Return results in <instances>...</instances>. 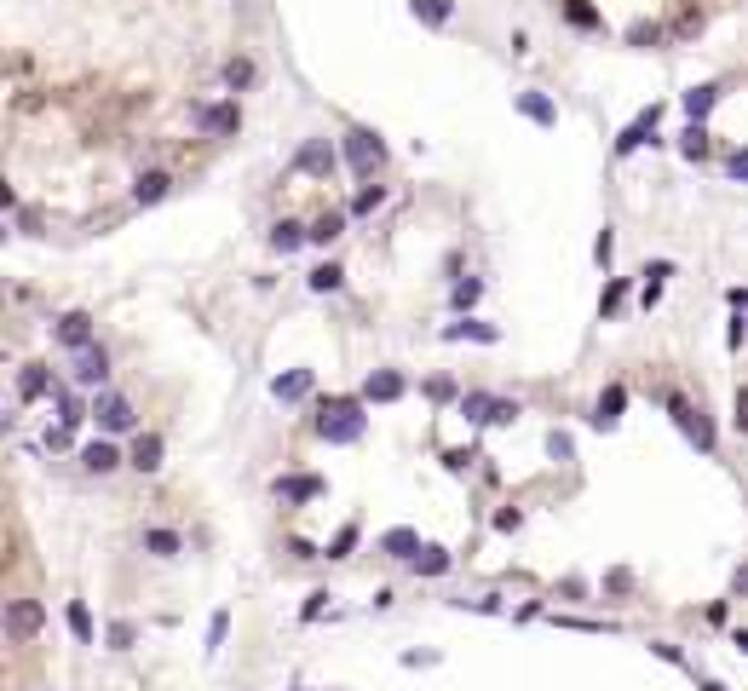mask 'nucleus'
Instances as JSON below:
<instances>
[{"mask_svg": "<svg viewBox=\"0 0 748 691\" xmlns=\"http://www.w3.org/2000/svg\"><path fill=\"white\" fill-rule=\"evenodd\" d=\"M363 427H369V415H363L358 398H334V404L317 415V438L323 444H358Z\"/></svg>", "mask_w": 748, "mask_h": 691, "instance_id": "f257e3e1", "label": "nucleus"}, {"mask_svg": "<svg viewBox=\"0 0 748 691\" xmlns=\"http://www.w3.org/2000/svg\"><path fill=\"white\" fill-rule=\"evenodd\" d=\"M196 127L207 133V139H230V133L242 127V110H237V99H225V104H196Z\"/></svg>", "mask_w": 748, "mask_h": 691, "instance_id": "f03ea898", "label": "nucleus"}, {"mask_svg": "<svg viewBox=\"0 0 748 691\" xmlns=\"http://www.w3.org/2000/svg\"><path fill=\"white\" fill-rule=\"evenodd\" d=\"M346 162H351V167H358V173H363V179H369V173H374V167H380V162H386V144H380V139H374V133H369V127H351V133H346Z\"/></svg>", "mask_w": 748, "mask_h": 691, "instance_id": "7ed1b4c3", "label": "nucleus"}, {"mask_svg": "<svg viewBox=\"0 0 748 691\" xmlns=\"http://www.w3.org/2000/svg\"><path fill=\"white\" fill-rule=\"evenodd\" d=\"M92 421L104 432H133V421H139V415H133V404L121 392H98L92 398Z\"/></svg>", "mask_w": 748, "mask_h": 691, "instance_id": "20e7f679", "label": "nucleus"}, {"mask_svg": "<svg viewBox=\"0 0 748 691\" xmlns=\"http://www.w3.org/2000/svg\"><path fill=\"white\" fill-rule=\"evenodd\" d=\"M668 409H673V421L685 427V438H691L696 450H714V421H708L703 409H691L685 398H668Z\"/></svg>", "mask_w": 748, "mask_h": 691, "instance_id": "39448f33", "label": "nucleus"}, {"mask_svg": "<svg viewBox=\"0 0 748 691\" xmlns=\"http://www.w3.org/2000/svg\"><path fill=\"white\" fill-rule=\"evenodd\" d=\"M52 341L69 346V351H87L92 346V317H87V311H64V317L52 323Z\"/></svg>", "mask_w": 748, "mask_h": 691, "instance_id": "423d86ee", "label": "nucleus"}, {"mask_svg": "<svg viewBox=\"0 0 748 691\" xmlns=\"http://www.w3.org/2000/svg\"><path fill=\"white\" fill-rule=\"evenodd\" d=\"M403 392H409V381H403L398 369H374L369 381H363V404H398Z\"/></svg>", "mask_w": 748, "mask_h": 691, "instance_id": "0eeeda50", "label": "nucleus"}, {"mask_svg": "<svg viewBox=\"0 0 748 691\" xmlns=\"http://www.w3.org/2000/svg\"><path fill=\"white\" fill-rule=\"evenodd\" d=\"M41 623H46V611L35 599H12L6 605V628H12V639H35L41 634Z\"/></svg>", "mask_w": 748, "mask_h": 691, "instance_id": "6e6552de", "label": "nucleus"}, {"mask_svg": "<svg viewBox=\"0 0 748 691\" xmlns=\"http://www.w3.org/2000/svg\"><path fill=\"white\" fill-rule=\"evenodd\" d=\"M294 167H300V173L328 179V173H334V144H328V139H305L300 156H294Z\"/></svg>", "mask_w": 748, "mask_h": 691, "instance_id": "1a4fd4ad", "label": "nucleus"}, {"mask_svg": "<svg viewBox=\"0 0 748 691\" xmlns=\"http://www.w3.org/2000/svg\"><path fill=\"white\" fill-rule=\"evenodd\" d=\"M76 381H81V386H104V381H109V351H104V346L76 351Z\"/></svg>", "mask_w": 748, "mask_h": 691, "instance_id": "9d476101", "label": "nucleus"}, {"mask_svg": "<svg viewBox=\"0 0 748 691\" xmlns=\"http://www.w3.org/2000/svg\"><path fill=\"white\" fill-rule=\"evenodd\" d=\"M622 409H628V386H605V392H599V404H593V427L610 432V427L622 421Z\"/></svg>", "mask_w": 748, "mask_h": 691, "instance_id": "9b49d317", "label": "nucleus"}, {"mask_svg": "<svg viewBox=\"0 0 748 691\" xmlns=\"http://www.w3.org/2000/svg\"><path fill=\"white\" fill-rule=\"evenodd\" d=\"M656 116H662V110L651 104V110H639V121H633V127H622V139H616V156H633L645 139H656Z\"/></svg>", "mask_w": 748, "mask_h": 691, "instance_id": "f8f14e48", "label": "nucleus"}, {"mask_svg": "<svg viewBox=\"0 0 748 691\" xmlns=\"http://www.w3.org/2000/svg\"><path fill=\"white\" fill-rule=\"evenodd\" d=\"M127 467H139V472H162V432H139V438H133Z\"/></svg>", "mask_w": 748, "mask_h": 691, "instance_id": "ddd939ff", "label": "nucleus"}, {"mask_svg": "<svg viewBox=\"0 0 748 691\" xmlns=\"http://www.w3.org/2000/svg\"><path fill=\"white\" fill-rule=\"evenodd\" d=\"M311 386H317L311 369H288V374H277V381H271V392L282 398V404H300V398H311Z\"/></svg>", "mask_w": 748, "mask_h": 691, "instance_id": "4468645a", "label": "nucleus"}, {"mask_svg": "<svg viewBox=\"0 0 748 691\" xmlns=\"http://www.w3.org/2000/svg\"><path fill=\"white\" fill-rule=\"evenodd\" d=\"M512 104H519V116H530L535 127H559V104L547 99V92H519Z\"/></svg>", "mask_w": 748, "mask_h": 691, "instance_id": "2eb2a0df", "label": "nucleus"}, {"mask_svg": "<svg viewBox=\"0 0 748 691\" xmlns=\"http://www.w3.org/2000/svg\"><path fill=\"white\" fill-rule=\"evenodd\" d=\"M444 341H484V346H495V341H501V329H495V323L467 317V323H449V329H444Z\"/></svg>", "mask_w": 748, "mask_h": 691, "instance_id": "dca6fc26", "label": "nucleus"}, {"mask_svg": "<svg viewBox=\"0 0 748 691\" xmlns=\"http://www.w3.org/2000/svg\"><path fill=\"white\" fill-rule=\"evenodd\" d=\"M380 553H391V559H409V565H414L421 536H414V530H386V536H380Z\"/></svg>", "mask_w": 748, "mask_h": 691, "instance_id": "f3484780", "label": "nucleus"}, {"mask_svg": "<svg viewBox=\"0 0 748 691\" xmlns=\"http://www.w3.org/2000/svg\"><path fill=\"white\" fill-rule=\"evenodd\" d=\"M81 467H87V472H116V467H121V450L98 438V444H87V450H81Z\"/></svg>", "mask_w": 748, "mask_h": 691, "instance_id": "a211bd4d", "label": "nucleus"}, {"mask_svg": "<svg viewBox=\"0 0 748 691\" xmlns=\"http://www.w3.org/2000/svg\"><path fill=\"white\" fill-rule=\"evenodd\" d=\"M167 185H173L167 173H139V179H133V202H139V208H150V202L167 197Z\"/></svg>", "mask_w": 748, "mask_h": 691, "instance_id": "6ab92c4d", "label": "nucleus"}, {"mask_svg": "<svg viewBox=\"0 0 748 691\" xmlns=\"http://www.w3.org/2000/svg\"><path fill=\"white\" fill-rule=\"evenodd\" d=\"M46 392H52V374H46L41 363H23V374H18V398H29V404H35V398H46Z\"/></svg>", "mask_w": 748, "mask_h": 691, "instance_id": "aec40b11", "label": "nucleus"}, {"mask_svg": "<svg viewBox=\"0 0 748 691\" xmlns=\"http://www.w3.org/2000/svg\"><path fill=\"white\" fill-rule=\"evenodd\" d=\"M305 242H311V230H305V225H294V220L271 225V248L277 253H294V248H305Z\"/></svg>", "mask_w": 748, "mask_h": 691, "instance_id": "412c9836", "label": "nucleus"}, {"mask_svg": "<svg viewBox=\"0 0 748 691\" xmlns=\"http://www.w3.org/2000/svg\"><path fill=\"white\" fill-rule=\"evenodd\" d=\"M277 495L282 502H317V495H323V478H277Z\"/></svg>", "mask_w": 748, "mask_h": 691, "instance_id": "4be33fe9", "label": "nucleus"}, {"mask_svg": "<svg viewBox=\"0 0 748 691\" xmlns=\"http://www.w3.org/2000/svg\"><path fill=\"white\" fill-rule=\"evenodd\" d=\"M449 565H455V559H449V548H432V542L414 553V571H421V576H444Z\"/></svg>", "mask_w": 748, "mask_h": 691, "instance_id": "5701e85b", "label": "nucleus"}, {"mask_svg": "<svg viewBox=\"0 0 748 691\" xmlns=\"http://www.w3.org/2000/svg\"><path fill=\"white\" fill-rule=\"evenodd\" d=\"M461 415H467L472 427H489V415H495V398H489V392H467V398H461Z\"/></svg>", "mask_w": 748, "mask_h": 691, "instance_id": "b1692460", "label": "nucleus"}, {"mask_svg": "<svg viewBox=\"0 0 748 691\" xmlns=\"http://www.w3.org/2000/svg\"><path fill=\"white\" fill-rule=\"evenodd\" d=\"M179 548H185L179 530H144V553H156V559H173Z\"/></svg>", "mask_w": 748, "mask_h": 691, "instance_id": "393cba45", "label": "nucleus"}, {"mask_svg": "<svg viewBox=\"0 0 748 691\" xmlns=\"http://www.w3.org/2000/svg\"><path fill=\"white\" fill-rule=\"evenodd\" d=\"M685 116H691V121H703L708 110H714V104H720V87H691V92H685Z\"/></svg>", "mask_w": 748, "mask_h": 691, "instance_id": "a878e982", "label": "nucleus"}, {"mask_svg": "<svg viewBox=\"0 0 748 691\" xmlns=\"http://www.w3.org/2000/svg\"><path fill=\"white\" fill-rule=\"evenodd\" d=\"M219 76H225V87H230V92H242V87H253V76H260V69H253V58H230Z\"/></svg>", "mask_w": 748, "mask_h": 691, "instance_id": "bb28decb", "label": "nucleus"}, {"mask_svg": "<svg viewBox=\"0 0 748 691\" xmlns=\"http://www.w3.org/2000/svg\"><path fill=\"white\" fill-rule=\"evenodd\" d=\"M305 283H311V294H334V288H340V283H346V271H340V265H334V260H328V265H317V271H311V277H305Z\"/></svg>", "mask_w": 748, "mask_h": 691, "instance_id": "cd10ccee", "label": "nucleus"}, {"mask_svg": "<svg viewBox=\"0 0 748 691\" xmlns=\"http://www.w3.org/2000/svg\"><path fill=\"white\" fill-rule=\"evenodd\" d=\"M414 18L432 23V29H444V23L455 18V6H449V0H414Z\"/></svg>", "mask_w": 748, "mask_h": 691, "instance_id": "c85d7f7f", "label": "nucleus"}, {"mask_svg": "<svg viewBox=\"0 0 748 691\" xmlns=\"http://www.w3.org/2000/svg\"><path fill=\"white\" fill-rule=\"evenodd\" d=\"M87 415H92V409H81V398H76V392H58V421H64V432H76Z\"/></svg>", "mask_w": 748, "mask_h": 691, "instance_id": "c756f323", "label": "nucleus"}, {"mask_svg": "<svg viewBox=\"0 0 748 691\" xmlns=\"http://www.w3.org/2000/svg\"><path fill=\"white\" fill-rule=\"evenodd\" d=\"M69 634H76L81 639V646H92V611H87V605H81V599H69Z\"/></svg>", "mask_w": 748, "mask_h": 691, "instance_id": "7c9ffc66", "label": "nucleus"}, {"mask_svg": "<svg viewBox=\"0 0 748 691\" xmlns=\"http://www.w3.org/2000/svg\"><path fill=\"white\" fill-rule=\"evenodd\" d=\"M340 230H346V213H323V220L311 225V242H317V248H328V242H334Z\"/></svg>", "mask_w": 748, "mask_h": 691, "instance_id": "2f4dec72", "label": "nucleus"}, {"mask_svg": "<svg viewBox=\"0 0 748 691\" xmlns=\"http://www.w3.org/2000/svg\"><path fill=\"white\" fill-rule=\"evenodd\" d=\"M564 18H570L575 29H599V12L587 6V0H564Z\"/></svg>", "mask_w": 748, "mask_h": 691, "instance_id": "473e14b6", "label": "nucleus"}, {"mask_svg": "<svg viewBox=\"0 0 748 691\" xmlns=\"http://www.w3.org/2000/svg\"><path fill=\"white\" fill-rule=\"evenodd\" d=\"M680 150H685V156H703V150H708V127H703V121H691V127L680 133Z\"/></svg>", "mask_w": 748, "mask_h": 691, "instance_id": "72a5a7b5", "label": "nucleus"}, {"mask_svg": "<svg viewBox=\"0 0 748 691\" xmlns=\"http://www.w3.org/2000/svg\"><path fill=\"white\" fill-rule=\"evenodd\" d=\"M380 202H386V185H363L358 197H351V213H374Z\"/></svg>", "mask_w": 748, "mask_h": 691, "instance_id": "f704fd0d", "label": "nucleus"}, {"mask_svg": "<svg viewBox=\"0 0 748 691\" xmlns=\"http://www.w3.org/2000/svg\"><path fill=\"white\" fill-rule=\"evenodd\" d=\"M478 294H484V283H478V277H467V283H455V311H467V306H478Z\"/></svg>", "mask_w": 748, "mask_h": 691, "instance_id": "c9c22d12", "label": "nucleus"}, {"mask_svg": "<svg viewBox=\"0 0 748 691\" xmlns=\"http://www.w3.org/2000/svg\"><path fill=\"white\" fill-rule=\"evenodd\" d=\"M351 548H358V525H346L334 536V548H328V559H351Z\"/></svg>", "mask_w": 748, "mask_h": 691, "instance_id": "e433bc0d", "label": "nucleus"}, {"mask_svg": "<svg viewBox=\"0 0 748 691\" xmlns=\"http://www.w3.org/2000/svg\"><path fill=\"white\" fill-rule=\"evenodd\" d=\"M731 427L748 432V386H737V398H731Z\"/></svg>", "mask_w": 748, "mask_h": 691, "instance_id": "4c0bfd02", "label": "nucleus"}, {"mask_svg": "<svg viewBox=\"0 0 748 691\" xmlns=\"http://www.w3.org/2000/svg\"><path fill=\"white\" fill-rule=\"evenodd\" d=\"M524 409L519 404H507V398H495V415H489V427H512V421H519Z\"/></svg>", "mask_w": 748, "mask_h": 691, "instance_id": "58836bf2", "label": "nucleus"}, {"mask_svg": "<svg viewBox=\"0 0 748 691\" xmlns=\"http://www.w3.org/2000/svg\"><path fill=\"white\" fill-rule=\"evenodd\" d=\"M547 455H553V461H570V455H575V444L564 438V432H547Z\"/></svg>", "mask_w": 748, "mask_h": 691, "instance_id": "ea45409f", "label": "nucleus"}, {"mask_svg": "<svg viewBox=\"0 0 748 691\" xmlns=\"http://www.w3.org/2000/svg\"><path fill=\"white\" fill-rule=\"evenodd\" d=\"M323 605H328V593H323V588H317V593H305L300 616H305V623H317V616H323Z\"/></svg>", "mask_w": 748, "mask_h": 691, "instance_id": "a19ab883", "label": "nucleus"}, {"mask_svg": "<svg viewBox=\"0 0 748 691\" xmlns=\"http://www.w3.org/2000/svg\"><path fill=\"white\" fill-rule=\"evenodd\" d=\"M225 628H230V616H225V611H219V616H213V623H207V651H219V646H225Z\"/></svg>", "mask_w": 748, "mask_h": 691, "instance_id": "79ce46f5", "label": "nucleus"}, {"mask_svg": "<svg viewBox=\"0 0 748 691\" xmlns=\"http://www.w3.org/2000/svg\"><path fill=\"white\" fill-rule=\"evenodd\" d=\"M472 461H478V450H444V467H449V472H467Z\"/></svg>", "mask_w": 748, "mask_h": 691, "instance_id": "37998d69", "label": "nucleus"}, {"mask_svg": "<svg viewBox=\"0 0 748 691\" xmlns=\"http://www.w3.org/2000/svg\"><path fill=\"white\" fill-rule=\"evenodd\" d=\"M133 646V623H109V651H127Z\"/></svg>", "mask_w": 748, "mask_h": 691, "instance_id": "c03bdc74", "label": "nucleus"}, {"mask_svg": "<svg viewBox=\"0 0 748 691\" xmlns=\"http://www.w3.org/2000/svg\"><path fill=\"white\" fill-rule=\"evenodd\" d=\"M726 173L737 179V185H748V150H737V156H731V162H726Z\"/></svg>", "mask_w": 748, "mask_h": 691, "instance_id": "a18cd8bd", "label": "nucleus"}, {"mask_svg": "<svg viewBox=\"0 0 748 691\" xmlns=\"http://www.w3.org/2000/svg\"><path fill=\"white\" fill-rule=\"evenodd\" d=\"M610 248H616V237H610V230H599V242H593V260H599V265H610Z\"/></svg>", "mask_w": 748, "mask_h": 691, "instance_id": "49530a36", "label": "nucleus"}, {"mask_svg": "<svg viewBox=\"0 0 748 691\" xmlns=\"http://www.w3.org/2000/svg\"><path fill=\"white\" fill-rule=\"evenodd\" d=\"M622 294H628V283H610V288H605V300H599V311H616V306H622Z\"/></svg>", "mask_w": 748, "mask_h": 691, "instance_id": "de8ad7c7", "label": "nucleus"}, {"mask_svg": "<svg viewBox=\"0 0 748 691\" xmlns=\"http://www.w3.org/2000/svg\"><path fill=\"white\" fill-rule=\"evenodd\" d=\"M519 525H524L519 507H501V513H495V530H519Z\"/></svg>", "mask_w": 748, "mask_h": 691, "instance_id": "09e8293b", "label": "nucleus"}, {"mask_svg": "<svg viewBox=\"0 0 748 691\" xmlns=\"http://www.w3.org/2000/svg\"><path fill=\"white\" fill-rule=\"evenodd\" d=\"M743 341H748V323L737 317V323H731V329H726V346H731V351H743Z\"/></svg>", "mask_w": 748, "mask_h": 691, "instance_id": "8fccbe9b", "label": "nucleus"}, {"mask_svg": "<svg viewBox=\"0 0 748 691\" xmlns=\"http://www.w3.org/2000/svg\"><path fill=\"white\" fill-rule=\"evenodd\" d=\"M426 398H438V404H444V398H455V381H426Z\"/></svg>", "mask_w": 748, "mask_h": 691, "instance_id": "3c124183", "label": "nucleus"}, {"mask_svg": "<svg viewBox=\"0 0 748 691\" xmlns=\"http://www.w3.org/2000/svg\"><path fill=\"white\" fill-rule=\"evenodd\" d=\"M651 41H662V29L656 23H639V29H633V46H651Z\"/></svg>", "mask_w": 748, "mask_h": 691, "instance_id": "603ef678", "label": "nucleus"}, {"mask_svg": "<svg viewBox=\"0 0 748 691\" xmlns=\"http://www.w3.org/2000/svg\"><path fill=\"white\" fill-rule=\"evenodd\" d=\"M726 300H731V306H737V311H743V317H748V288H731V294H726Z\"/></svg>", "mask_w": 748, "mask_h": 691, "instance_id": "864d4df0", "label": "nucleus"}, {"mask_svg": "<svg viewBox=\"0 0 748 691\" xmlns=\"http://www.w3.org/2000/svg\"><path fill=\"white\" fill-rule=\"evenodd\" d=\"M731 588H737V593H748V565H737V576H731Z\"/></svg>", "mask_w": 748, "mask_h": 691, "instance_id": "5fc2aeb1", "label": "nucleus"}, {"mask_svg": "<svg viewBox=\"0 0 748 691\" xmlns=\"http://www.w3.org/2000/svg\"><path fill=\"white\" fill-rule=\"evenodd\" d=\"M731 646H737L743 657H748V628H737V634H731Z\"/></svg>", "mask_w": 748, "mask_h": 691, "instance_id": "6e6d98bb", "label": "nucleus"}]
</instances>
